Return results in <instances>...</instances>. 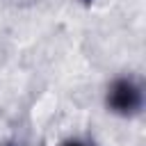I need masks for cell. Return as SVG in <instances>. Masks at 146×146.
<instances>
[{
  "mask_svg": "<svg viewBox=\"0 0 146 146\" xmlns=\"http://www.w3.org/2000/svg\"><path fill=\"white\" fill-rule=\"evenodd\" d=\"M64 146H87V144H82V141H68V144H64Z\"/></svg>",
  "mask_w": 146,
  "mask_h": 146,
  "instance_id": "2",
  "label": "cell"
},
{
  "mask_svg": "<svg viewBox=\"0 0 146 146\" xmlns=\"http://www.w3.org/2000/svg\"><path fill=\"white\" fill-rule=\"evenodd\" d=\"M141 103H144L141 89L130 78H119L107 89V105L116 114H125V116L135 114V112L141 110Z\"/></svg>",
  "mask_w": 146,
  "mask_h": 146,
  "instance_id": "1",
  "label": "cell"
}]
</instances>
